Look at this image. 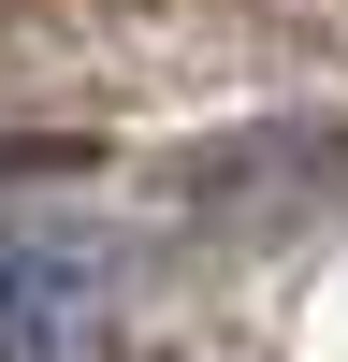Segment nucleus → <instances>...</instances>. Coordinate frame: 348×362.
<instances>
[{
  "label": "nucleus",
  "instance_id": "nucleus-1",
  "mask_svg": "<svg viewBox=\"0 0 348 362\" xmlns=\"http://www.w3.org/2000/svg\"><path fill=\"white\" fill-rule=\"evenodd\" d=\"M102 247L87 232H0V362H58L102 319Z\"/></svg>",
  "mask_w": 348,
  "mask_h": 362
}]
</instances>
